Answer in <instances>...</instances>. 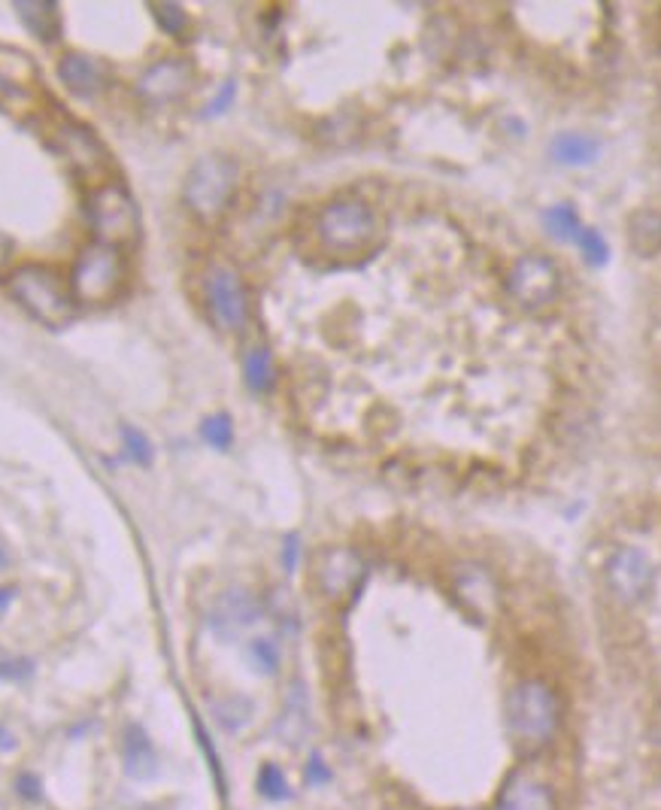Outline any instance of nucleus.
<instances>
[{"label": "nucleus", "mask_w": 661, "mask_h": 810, "mask_svg": "<svg viewBox=\"0 0 661 810\" xmlns=\"http://www.w3.org/2000/svg\"><path fill=\"white\" fill-rule=\"evenodd\" d=\"M507 723H510V732L522 750L546 747L561 723L558 695L540 680L519 683L507 701Z\"/></svg>", "instance_id": "nucleus-1"}, {"label": "nucleus", "mask_w": 661, "mask_h": 810, "mask_svg": "<svg viewBox=\"0 0 661 810\" xmlns=\"http://www.w3.org/2000/svg\"><path fill=\"white\" fill-rule=\"evenodd\" d=\"M10 295L43 325L61 328L76 313V298L70 283H64L52 267L25 264L10 274Z\"/></svg>", "instance_id": "nucleus-2"}, {"label": "nucleus", "mask_w": 661, "mask_h": 810, "mask_svg": "<svg viewBox=\"0 0 661 810\" xmlns=\"http://www.w3.org/2000/svg\"><path fill=\"white\" fill-rule=\"evenodd\" d=\"M125 261L119 249L94 240L79 249L70 274V292L79 304H110L122 292Z\"/></svg>", "instance_id": "nucleus-3"}, {"label": "nucleus", "mask_w": 661, "mask_h": 810, "mask_svg": "<svg viewBox=\"0 0 661 810\" xmlns=\"http://www.w3.org/2000/svg\"><path fill=\"white\" fill-rule=\"evenodd\" d=\"M88 219L101 243L131 249L140 240V210L122 183H104L88 198Z\"/></svg>", "instance_id": "nucleus-4"}, {"label": "nucleus", "mask_w": 661, "mask_h": 810, "mask_svg": "<svg viewBox=\"0 0 661 810\" xmlns=\"http://www.w3.org/2000/svg\"><path fill=\"white\" fill-rule=\"evenodd\" d=\"M316 234L328 252L349 255V252H364L376 243L380 225H376V213L355 198L334 201L319 213Z\"/></svg>", "instance_id": "nucleus-5"}, {"label": "nucleus", "mask_w": 661, "mask_h": 810, "mask_svg": "<svg viewBox=\"0 0 661 810\" xmlns=\"http://www.w3.org/2000/svg\"><path fill=\"white\" fill-rule=\"evenodd\" d=\"M237 186V167L225 155L201 158L185 179V204L201 219H216L228 207Z\"/></svg>", "instance_id": "nucleus-6"}, {"label": "nucleus", "mask_w": 661, "mask_h": 810, "mask_svg": "<svg viewBox=\"0 0 661 810\" xmlns=\"http://www.w3.org/2000/svg\"><path fill=\"white\" fill-rule=\"evenodd\" d=\"M52 146L70 161V167L79 179H88V183H94V189L104 186V176L110 173L113 161L91 128H85L73 119H61L52 128Z\"/></svg>", "instance_id": "nucleus-7"}, {"label": "nucleus", "mask_w": 661, "mask_h": 810, "mask_svg": "<svg viewBox=\"0 0 661 810\" xmlns=\"http://www.w3.org/2000/svg\"><path fill=\"white\" fill-rule=\"evenodd\" d=\"M204 304L216 328L240 331L249 316V301L240 277L225 264H213L204 277Z\"/></svg>", "instance_id": "nucleus-8"}, {"label": "nucleus", "mask_w": 661, "mask_h": 810, "mask_svg": "<svg viewBox=\"0 0 661 810\" xmlns=\"http://www.w3.org/2000/svg\"><path fill=\"white\" fill-rule=\"evenodd\" d=\"M195 79V67L188 64L185 58H164L158 64H152L140 82H137V95L149 104V107H164L179 101L188 85Z\"/></svg>", "instance_id": "nucleus-9"}, {"label": "nucleus", "mask_w": 661, "mask_h": 810, "mask_svg": "<svg viewBox=\"0 0 661 810\" xmlns=\"http://www.w3.org/2000/svg\"><path fill=\"white\" fill-rule=\"evenodd\" d=\"M510 289L522 304L537 307V304H546V301H552L558 295L561 280H558V270H555V264L549 258L525 255V258H519V264L513 270Z\"/></svg>", "instance_id": "nucleus-10"}, {"label": "nucleus", "mask_w": 661, "mask_h": 810, "mask_svg": "<svg viewBox=\"0 0 661 810\" xmlns=\"http://www.w3.org/2000/svg\"><path fill=\"white\" fill-rule=\"evenodd\" d=\"M495 810H558L549 783L534 768H516L498 792Z\"/></svg>", "instance_id": "nucleus-11"}, {"label": "nucleus", "mask_w": 661, "mask_h": 810, "mask_svg": "<svg viewBox=\"0 0 661 810\" xmlns=\"http://www.w3.org/2000/svg\"><path fill=\"white\" fill-rule=\"evenodd\" d=\"M361 577H364V562L358 553H352L346 547H334V550H325L319 556L316 580L328 598H346L349 592H355Z\"/></svg>", "instance_id": "nucleus-12"}, {"label": "nucleus", "mask_w": 661, "mask_h": 810, "mask_svg": "<svg viewBox=\"0 0 661 810\" xmlns=\"http://www.w3.org/2000/svg\"><path fill=\"white\" fill-rule=\"evenodd\" d=\"M607 580H610V589L622 601H637L652 586V565L640 550L625 547L607 562Z\"/></svg>", "instance_id": "nucleus-13"}, {"label": "nucleus", "mask_w": 661, "mask_h": 810, "mask_svg": "<svg viewBox=\"0 0 661 810\" xmlns=\"http://www.w3.org/2000/svg\"><path fill=\"white\" fill-rule=\"evenodd\" d=\"M58 79L70 88L73 95L94 98V95H101L104 88H107L110 70L98 58H88V55H79V52H67L58 61Z\"/></svg>", "instance_id": "nucleus-14"}, {"label": "nucleus", "mask_w": 661, "mask_h": 810, "mask_svg": "<svg viewBox=\"0 0 661 810\" xmlns=\"http://www.w3.org/2000/svg\"><path fill=\"white\" fill-rule=\"evenodd\" d=\"M258 619H261V604L249 592H243V589H228L216 601V607L210 613L213 632H219L222 638H231V635L243 632V628L255 625Z\"/></svg>", "instance_id": "nucleus-15"}, {"label": "nucleus", "mask_w": 661, "mask_h": 810, "mask_svg": "<svg viewBox=\"0 0 661 810\" xmlns=\"http://www.w3.org/2000/svg\"><path fill=\"white\" fill-rule=\"evenodd\" d=\"M16 16L22 19L28 34L37 37L40 43H55L61 37V10L52 0L49 4L46 0H19Z\"/></svg>", "instance_id": "nucleus-16"}, {"label": "nucleus", "mask_w": 661, "mask_h": 810, "mask_svg": "<svg viewBox=\"0 0 661 810\" xmlns=\"http://www.w3.org/2000/svg\"><path fill=\"white\" fill-rule=\"evenodd\" d=\"M122 756H125V771L137 780H149L158 774V756L140 726H128L122 738Z\"/></svg>", "instance_id": "nucleus-17"}, {"label": "nucleus", "mask_w": 661, "mask_h": 810, "mask_svg": "<svg viewBox=\"0 0 661 810\" xmlns=\"http://www.w3.org/2000/svg\"><path fill=\"white\" fill-rule=\"evenodd\" d=\"M601 152V143L598 137L592 134H580V131H564L552 140V158L561 161V164H571V167H583V164H592Z\"/></svg>", "instance_id": "nucleus-18"}, {"label": "nucleus", "mask_w": 661, "mask_h": 810, "mask_svg": "<svg viewBox=\"0 0 661 810\" xmlns=\"http://www.w3.org/2000/svg\"><path fill=\"white\" fill-rule=\"evenodd\" d=\"M307 729H310V719H307V704H304V692H292L286 710L279 716V738L286 744H301L307 738Z\"/></svg>", "instance_id": "nucleus-19"}, {"label": "nucleus", "mask_w": 661, "mask_h": 810, "mask_svg": "<svg viewBox=\"0 0 661 810\" xmlns=\"http://www.w3.org/2000/svg\"><path fill=\"white\" fill-rule=\"evenodd\" d=\"M631 243L634 249H640L643 255H652L655 249H661V213L655 210H640L631 219Z\"/></svg>", "instance_id": "nucleus-20"}, {"label": "nucleus", "mask_w": 661, "mask_h": 810, "mask_svg": "<svg viewBox=\"0 0 661 810\" xmlns=\"http://www.w3.org/2000/svg\"><path fill=\"white\" fill-rule=\"evenodd\" d=\"M243 371H246V386H249L252 392H267V389L273 386V358H270V349L252 346V349L246 352Z\"/></svg>", "instance_id": "nucleus-21"}, {"label": "nucleus", "mask_w": 661, "mask_h": 810, "mask_svg": "<svg viewBox=\"0 0 661 810\" xmlns=\"http://www.w3.org/2000/svg\"><path fill=\"white\" fill-rule=\"evenodd\" d=\"M546 228H549L552 237H558V240H564V243H577L580 234H583V225H580L574 207H568V204L546 210Z\"/></svg>", "instance_id": "nucleus-22"}, {"label": "nucleus", "mask_w": 661, "mask_h": 810, "mask_svg": "<svg viewBox=\"0 0 661 810\" xmlns=\"http://www.w3.org/2000/svg\"><path fill=\"white\" fill-rule=\"evenodd\" d=\"M155 22L161 31L173 34V37H188V28H192V19H188V13L179 7V4H149Z\"/></svg>", "instance_id": "nucleus-23"}, {"label": "nucleus", "mask_w": 661, "mask_h": 810, "mask_svg": "<svg viewBox=\"0 0 661 810\" xmlns=\"http://www.w3.org/2000/svg\"><path fill=\"white\" fill-rule=\"evenodd\" d=\"M216 719L219 723L225 726V729H231V732H237V729H243L246 723H249V701L246 698H225V701H219L216 707Z\"/></svg>", "instance_id": "nucleus-24"}, {"label": "nucleus", "mask_w": 661, "mask_h": 810, "mask_svg": "<svg viewBox=\"0 0 661 810\" xmlns=\"http://www.w3.org/2000/svg\"><path fill=\"white\" fill-rule=\"evenodd\" d=\"M249 659H252V665H255V671L258 674H276L279 671V647H276V641H270V638H255L252 644H249Z\"/></svg>", "instance_id": "nucleus-25"}, {"label": "nucleus", "mask_w": 661, "mask_h": 810, "mask_svg": "<svg viewBox=\"0 0 661 810\" xmlns=\"http://www.w3.org/2000/svg\"><path fill=\"white\" fill-rule=\"evenodd\" d=\"M201 437L216 446V449H228L231 440H234V425H231V416L228 413H216L210 419H204L201 425Z\"/></svg>", "instance_id": "nucleus-26"}, {"label": "nucleus", "mask_w": 661, "mask_h": 810, "mask_svg": "<svg viewBox=\"0 0 661 810\" xmlns=\"http://www.w3.org/2000/svg\"><path fill=\"white\" fill-rule=\"evenodd\" d=\"M122 440H125V453L131 462L152 465V446H149V437L143 431H137L134 425H122Z\"/></svg>", "instance_id": "nucleus-27"}, {"label": "nucleus", "mask_w": 661, "mask_h": 810, "mask_svg": "<svg viewBox=\"0 0 661 810\" xmlns=\"http://www.w3.org/2000/svg\"><path fill=\"white\" fill-rule=\"evenodd\" d=\"M258 789L264 798L270 801H282V798H289V783L286 777H282V771L276 765H264L261 774H258Z\"/></svg>", "instance_id": "nucleus-28"}, {"label": "nucleus", "mask_w": 661, "mask_h": 810, "mask_svg": "<svg viewBox=\"0 0 661 810\" xmlns=\"http://www.w3.org/2000/svg\"><path fill=\"white\" fill-rule=\"evenodd\" d=\"M580 249H583V255H586V261L589 264H595V267H601V264H607V258H610V246H607V240L595 231V228H583V234H580Z\"/></svg>", "instance_id": "nucleus-29"}, {"label": "nucleus", "mask_w": 661, "mask_h": 810, "mask_svg": "<svg viewBox=\"0 0 661 810\" xmlns=\"http://www.w3.org/2000/svg\"><path fill=\"white\" fill-rule=\"evenodd\" d=\"M31 674H34V662L31 659L0 656V680H28Z\"/></svg>", "instance_id": "nucleus-30"}, {"label": "nucleus", "mask_w": 661, "mask_h": 810, "mask_svg": "<svg viewBox=\"0 0 661 810\" xmlns=\"http://www.w3.org/2000/svg\"><path fill=\"white\" fill-rule=\"evenodd\" d=\"M19 104H28V95L22 92V85L10 82L4 73H0V107H4V110H13V107H19Z\"/></svg>", "instance_id": "nucleus-31"}, {"label": "nucleus", "mask_w": 661, "mask_h": 810, "mask_svg": "<svg viewBox=\"0 0 661 810\" xmlns=\"http://www.w3.org/2000/svg\"><path fill=\"white\" fill-rule=\"evenodd\" d=\"M234 95H237V85L234 82H225L222 85V92L210 101V107L204 110V116H219V113H225L228 110V104L234 101Z\"/></svg>", "instance_id": "nucleus-32"}, {"label": "nucleus", "mask_w": 661, "mask_h": 810, "mask_svg": "<svg viewBox=\"0 0 661 810\" xmlns=\"http://www.w3.org/2000/svg\"><path fill=\"white\" fill-rule=\"evenodd\" d=\"M13 255H16V243H13V237L0 231V274H4V270L10 267Z\"/></svg>", "instance_id": "nucleus-33"}, {"label": "nucleus", "mask_w": 661, "mask_h": 810, "mask_svg": "<svg viewBox=\"0 0 661 810\" xmlns=\"http://www.w3.org/2000/svg\"><path fill=\"white\" fill-rule=\"evenodd\" d=\"M40 783H37V777L34 774H22L19 780H16V789H19V795H25V798H40V789H37Z\"/></svg>", "instance_id": "nucleus-34"}, {"label": "nucleus", "mask_w": 661, "mask_h": 810, "mask_svg": "<svg viewBox=\"0 0 661 810\" xmlns=\"http://www.w3.org/2000/svg\"><path fill=\"white\" fill-rule=\"evenodd\" d=\"M282 562H286V571H295V565H298V537H295V534L286 540V550H282Z\"/></svg>", "instance_id": "nucleus-35"}, {"label": "nucleus", "mask_w": 661, "mask_h": 810, "mask_svg": "<svg viewBox=\"0 0 661 810\" xmlns=\"http://www.w3.org/2000/svg\"><path fill=\"white\" fill-rule=\"evenodd\" d=\"M307 780L316 786V783H322V780H328V768L322 765V759L319 756H313L310 759V768H307Z\"/></svg>", "instance_id": "nucleus-36"}, {"label": "nucleus", "mask_w": 661, "mask_h": 810, "mask_svg": "<svg viewBox=\"0 0 661 810\" xmlns=\"http://www.w3.org/2000/svg\"><path fill=\"white\" fill-rule=\"evenodd\" d=\"M13 601H16V586H0V616L10 610Z\"/></svg>", "instance_id": "nucleus-37"}, {"label": "nucleus", "mask_w": 661, "mask_h": 810, "mask_svg": "<svg viewBox=\"0 0 661 810\" xmlns=\"http://www.w3.org/2000/svg\"><path fill=\"white\" fill-rule=\"evenodd\" d=\"M7 562H10V556H7L4 544H0V568H7Z\"/></svg>", "instance_id": "nucleus-38"}]
</instances>
